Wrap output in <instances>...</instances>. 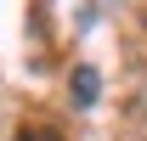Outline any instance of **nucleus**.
<instances>
[{"instance_id": "1", "label": "nucleus", "mask_w": 147, "mask_h": 141, "mask_svg": "<svg viewBox=\"0 0 147 141\" xmlns=\"http://www.w3.org/2000/svg\"><path fill=\"white\" fill-rule=\"evenodd\" d=\"M74 102H79V107H91L96 102V96H102V73H96V68H74Z\"/></svg>"}, {"instance_id": "2", "label": "nucleus", "mask_w": 147, "mask_h": 141, "mask_svg": "<svg viewBox=\"0 0 147 141\" xmlns=\"http://www.w3.org/2000/svg\"><path fill=\"white\" fill-rule=\"evenodd\" d=\"M17 141H62V136L45 130V124H28V130H17Z\"/></svg>"}]
</instances>
